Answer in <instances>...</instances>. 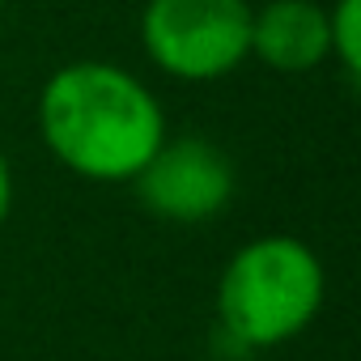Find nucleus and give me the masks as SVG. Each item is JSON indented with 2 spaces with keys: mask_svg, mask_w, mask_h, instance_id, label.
I'll use <instances>...</instances> for the list:
<instances>
[{
  "mask_svg": "<svg viewBox=\"0 0 361 361\" xmlns=\"http://www.w3.org/2000/svg\"><path fill=\"white\" fill-rule=\"evenodd\" d=\"M47 149L81 178L123 183L166 140L157 98L123 68L81 60L60 68L39 98Z\"/></svg>",
  "mask_w": 361,
  "mask_h": 361,
  "instance_id": "1",
  "label": "nucleus"
},
{
  "mask_svg": "<svg viewBox=\"0 0 361 361\" xmlns=\"http://www.w3.org/2000/svg\"><path fill=\"white\" fill-rule=\"evenodd\" d=\"M319 255L289 238L268 234L234 251L217 281V319L243 348H276L293 340L323 306Z\"/></svg>",
  "mask_w": 361,
  "mask_h": 361,
  "instance_id": "2",
  "label": "nucleus"
},
{
  "mask_svg": "<svg viewBox=\"0 0 361 361\" xmlns=\"http://www.w3.org/2000/svg\"><path fill=\"white\" fill-rule=\"evenodd\" d=\"M145 56L178 81H217L251 56L247 0H149L140 13Z\"/></svg>",
  "mask_w": 361,
  "mask_h": 361,
  "instance_id": "3",
  "label": "nucleus"
},
{
  "mask_svg": "<svg viewBox=\"0 0 361 361\" xmlns=\"http://www.w3.org/2000/svg\"><path fill=\"white\" fill-rule=\"evenodd\" d=\"M140 204L161 221H209L234 196V161L204 136L161 140L153 157L132 174Z\"/></svg>",
  "mask_w": 361,
  "mask_h": 361,
  "instance_id": "4",
  "label": "nucleus"
},
{
  "mask_svg": "<svg viewBox=\"0 0 361 361\" xmlns=\"http://www.w3.org/2000/svg\"><path fill=\"white\" fill-rule=\"evenodd\" d=\"M251 56L276 73H310L331 56L327 9L314 0H268L251 9Z\"/></svg>",
  "mask_w": 361,
  "mask_h": 361,
  "instance_id": "5",
  "label": "nucleus"
},
{
  "mask_svg": "<svg viewBox=\"0 0 361 361\" xmlns=\"http://www.w3.org/2000/svg\"><path fill=\"white\" fill-rule=\"evenodd\" d=\"M327 39H331V56L344 64V73L357 77V64H361V0H336V9H327Z\"/></svg>",
  "mask_w": 361,
  "mask_h": 361,
  "instance_id": "6",
  "label": "nucleus"
},
{
  "mask_svg": "<svg viewBox=\"0 0 361 361\" xmlns=\"http://www.w3.org/2000/svg\"><path fill=\"white\" fill-rule=\"evenodd\" d=\"M9 204H13V174H9V161L0 153V226L9 217Z\"/></svg>",
  "mask_w": 361,
  "mask_h": 361,
  "instance_id": "7",
  "label": "nucleus"
},
{
  "mask_svg": "<svg viewBox=\"0 0 361 361\" xmlns=\"http://www.w3.org/2000/svg\"><path fill=\"white\" fill-rule=\"evenodd\" d=\"M0 5H5V0H0Z\"/></svg>",
  "mask_w": 361,
  "mask_h": 361,
  "instance_id": "8",
  "label": "nucleus"
}]
</instances>
